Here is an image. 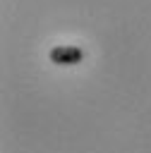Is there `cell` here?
Segmentation results:
<instances>
[{
	"mask_svg": "<svg viewBox=\"0 0 151 153\" xmlns=\"http://www.w3.org/2000/svg\"><path fill=\"white\" fill-rule=\"evenodd\" d=\"M48 57H50V62H55V65L70 67V65H79V62L84 60V50H81L79 45H55V48H50Z\"/></svg>",
	"mask_w": 151,
	"mask_h": 153,
	"instance_id": "cell-1",
	"label": "cell"
}]
</instances>
